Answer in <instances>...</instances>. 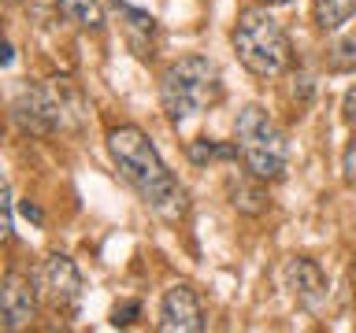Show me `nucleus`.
Returning <instances> with one entry per match:
<instances>
[{"label": "nucleus", "mask_w": 356, "mask_h": 333, "mask_svg": "<svg viewBox=\"0 0 356 333\" xmlns=\"http://www.w3.org/2000/svg\"><path fill=\"white\" fill-rule=\"evenodd\" d=\"M108 148H111V160L122 171V178L138 189L141 200L149 204L160 219L167 222H178L186 215V193L182 185L175 182V174L163 166L156 144L145 137V130L138 126H119L108 133Z\"/></svg>", "instance_id": "1"}, {"label": "nucleus", "mask_w": 356, "mask_h": 333, "mask_svg": "<svg viewBox=\"0 0 356 333\" xmlns=\"http://www.w3.org/2000/svg\"><path fill=\"white\" fill-rule=\"evenodd\" d=\"M219 96H222L219 67L208 56H182L160 78V104L167 119H171V126L178 130L186 122H193L197 115H204Z\"/></svg>", "instance_id": "2"}, {"label": "nucleus", "mask_w": 356, "mask_h": 333, "mask_svg": "<svg viewBox=\"0 0 356 333\" xmlns=\"http://www.w3.org/2000/svg\"><path fill=\"white\" fill-rule=\"evenodd\" d=\"M234 52L256 78H278L289 67V37L267 8H249L234 26Z\"/></svg>", "instance_id": "3"}, {"label": "nucleus", "mask_w": 356, "mask_h": 333, "mask_svg": "<svg viewBox=\"0 0 356 333\" xmlns=\"http://www.w3.org/2000/svg\"><path fill=\"white\" fill-rule=\"evenodd\" d=\"M234 148H238L245 171L260 182H275V178L286 174V163H289V148H286V137L282 130L267 119L264 108H241V115L234 119Z\"/></svg>", "instance_id": "4"}, {"label": "nucleus", "mask_w": 356, "mask_h": 333, "mask_svg": "<svg viewBox=\"0 0 356 333\" xmlns=\"http://www.w3.org/2000/svg\"><path fill=\"white\" fill-rule=\"evenodd\" d=\"M11 119H15V126L22 133H38V137L52 133L63 122L56 96L49 93V89H38V85H33V89L26 85L15 100H11Z\"/></svg>", "instance_id": "5"}, {"label": "nucleus", "mask_w": 356, "mask_h": 333, "mask_svg": "<svg viewBox=\"0 0 356 333\" xmlns=\"http://www.w3.org/2000/svg\"><path fill=\"white\" fill-rule=\"evenodd\" d=\"M163 333H197L204 330V315H200V300L189 285H175L167 289L160 300V322Z\"/></svg>", "instance_id": "6"}, {"label": "nucleus", "mask_w": 356, "mask_h": 333, "mask_svg": "<svg viewBox=\"0 0 356 333\" xmlns=\"http://www.w3.org/2000/svg\"><path fill=\"white\" fill-rule=\"evenodd\" d=\"M41 293L52 300V307H74L78 296H82V278H78V266L67 259V255H49L41 266Z\"/></svg>", "instance_id": "7"}, {"label": "nucleus", "mask_w": 356, "mask_h": 333, "mask_svg": "<svg viewBox=\"0 0 356 333\" xmlns=\"http://www.w3.org/2000/svg\"><path fill=\"white\" fill-rule=\"evenodd\" d=\"M33 322V293L30 282L19 271L4 274V285H0V326L8 333H15L22 326Z\"/></svg>", "instance_id": "8"}, {"label": "nucleus", "mask_w": 356, "mask_h": 333, "mask_svg": "<svg viewBox=\"0 0 356 333\" xmlns=\"http://www.w3.org/2000/svg\"><path fill=\"white\" fill-rule=\"evenodd\" d=\"M286 285L293 289V296L305 304L308 311H316L323 300H327V274L319 271L316 259H305V255H297V259L286 263Z\"/></svg>", "instance_id": "9"}, {"label": "nucleus", "mask_w": 356, "mask_h": 333, "mask_svg": "<svg viewBox=\"0 0 356 333\" xmlns=\"http://www.w3.org/2000/svg\"><path fill=\"white\" fill-rule=\"evenodd\" d=\"M353 15H356V0H316L319 30H341Z\"/></svg>", "instance_id": "10"}, {"label": "nucleus", "mask_w": 356, "mask_h": 333, "mask_svg": "<svg viewBox=\"0 0 356 333\" xmlns=\"http://www.w3.org/2000/svg\"><path fill=\"white\" fill-rule=\"evenodd\" d=\"M56 4H60V11L71 22H78V26H86V30H100V26H104V15H100L97 0H56Z\"/></svg>", "instance_id": "11"}, {"label": "nucleus", "mask_w": 356, "mask_h": 333, "mask_svg": "<svg viewBox=\"0 0 356 333\" xmlns=\"http://www.w3.org/2000/svg\"><path fill=\"white\" fill-rule=\"evenodd\" d=\"M327 67H330V71H338V74L356 71V33L341 37L338 44H330V49H327Z\"/></svg>", "instance_id": "12"}, {"label": "nucleus", "mask_w": 356, "mask_h": 333, "mask_svg": "<svg viewBox=\"0 0 356 333\" xmlns=\"http://www.w3.org/2000/svg\"><path fill=\"white\" fill-rule=\"evenodd\" d=\"M230 189H234V207L264 211V193H260V189H245V182H230Z\"/></svg>", "instance_id": "13"}, {"label": "nucleus", "mask_w": 356, "mask_h": 333, "mask_svg": "<svg viewBox=\"0 0 356 333\" xmlns=\"http://www.w3.org/2000/svg\"><path fill=\"white\" fill-rule=\"evenodd\" d=\"M238 148H222V144L216 141H197L193 148H189V155H193V163H208V160H230V155Z\"/></svg>", "instance_id": "14"}, {"label": "nucleus", "mask_w": 356, "mask_h": 333, "mask_svg": "<svg viewBox=\"0 0 356 333\" xmlns=\"http://www.w3.org/2000/svg\"><path fill=\"white\" fill-rule=\"evenodd\" d=\"M0 211H4V241H11V233H15V196H11V189L4 185V196H0Z\"/></svg>", "instance_id": "15"}, {"label": "nucleus", "mask_w": 356, "mask_h": 333, "mask_svg": "<svg viewBox=\"0 0 356 333\" xmlns=\"http://www.w3.org/2000/svg\"><path fill=\"white\" fill-rule=\"evenodd\" d=\"M341 174H345V182H356V133H353L349 148L341 155Z\"/></svg>", "instance_id": "16"}, {"label": "nucleus", "mask_w": 356, "mask_h": 333, "mask_svg": "<svg viewBox=\"0 0 356 333\" xmlns=\"http://www.w3.org/2000/svg\"><path fill=\"white\" fill-rule=\"evenodd\" d=\"M138 311H141L138 304H122V307H115V315H111V322H115V326H130Z\"/></svg>", "instance_id": "17"}, {"label": "nucleus", "mask_w": 356, "mask_h": 333, "mask_svg": "<svg viewBox=\"0 0 356 333\" xmlns=\"http://www.w3.org/2000/svg\"><path fill=\"white\" fill-rule=\"evenodd\" d=\"M341 108H345V122H349V126L356 130V85L349 89V93H345V104H341Z\"/></svg>", "instance_id": "18"}, {"label": "nucleus", "mask_w": 356, "mask_h": 333, "mask_svg": "<svg viewBox=\"0 0 356 333\" xmlns=\"http://www.w3.org/2000/svg\"><path fill=\"white\" fill-rule=\"evenodd\" d=\"M22 211H26V219H33V222H41V211L33 207V204H22Z\"/></svg>", "instance_id": "19"}, {"label": "nucleus", "mask_w": 356, "mask_h": 333, "mask_svg": "<svg viewBox=\"0 0 356 333\" xmlns=\"http://www.w3.org/2000/svg\"><path fill=\"white\" fill-rule=\"evenodd\" d=\"M264 4H289V0H264Z\"/></svg>", "instance_id": "20"}]
</instances>
